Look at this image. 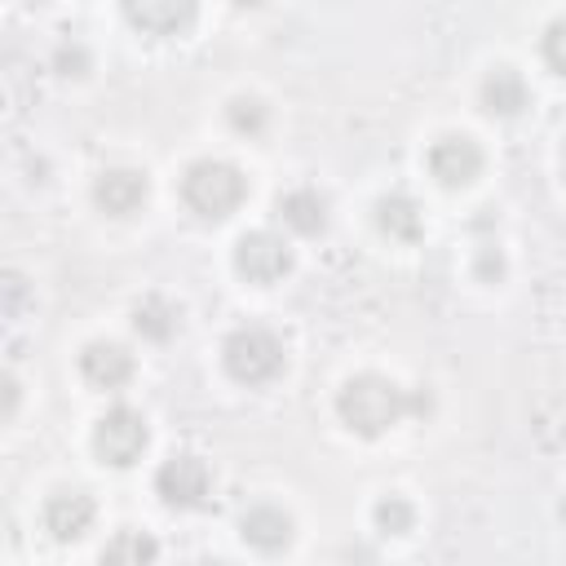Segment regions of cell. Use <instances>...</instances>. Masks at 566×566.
<instances>
[{
  "instance_id": "cell-8",
  "label": "cell",
  "mask_w": 566,
  "mask_h": 566,
  "mask_svg": "<svg viewBox=\"0 0 566 566\" xmlns=\"http://www.w3.org/2000/svg\"><path fill=\"white\" fill-rule=\"evenodd\" d=\"M93 203L111 217H133L146 203V177L133 168H106L93 181Z\"/></svg>"
},
{
  "instance_id": "cell-22",
  "label": "cell",
  "mask_w": 566,
  "mask_h": 566,
  "mask_svg": "<svg viewBox=\"0 0 566 566\" xmlns=\"http://www.w3.org/2000/svg\"><path fill=\"white\" fill-rule=\"evenodd\" d=\"M27 305V279L22 274H4V314L18 318Z\"/></svg>"
},
{
  "instance_id": "cell-1",
  "label": "cell",
  "mask_w": 566,
  "mask_h": 566,
  "mask_svg": "<svg viewBox=\"0 0 566 566\" xmlns=\"http://www.w3.org/2000/svg\"><path fill=\"white\" fill-rule=\"evenodd\" d=\"M407 411H411V394L402 385H394L389 376H376V371L345 380L336 394V416L345 420V429H354L363 438H380Z\"/></svg>"
},
{
  "instance_id": "cell-24",
  "label": "cell",
  "mask_w": 566,
  "mask_h": 566,
  "mask_svg": "<svg viewBox=\"0 0 566 566\" xmlns=\"http://www.w3.org/2000/svg\"><path fill=\"white\" fill-rule=\"evenodd\" d=\"M199 566H230V562H212V557H208V562H199Z\"/></svg>"
},
{
  "instance_id": "cell-14",
  "label": "cell",
  "mask_w": 566,
  "mask_h": 566,
  "mask_svg": "<svg viewBox=\"0 0 566 566\" xmlns=\"http://www.w3.org/2000/svg\"><path fill=\"white\" fill-rule=\"evenodd\" d=\"M482 106L491 111V115H522L526 111V102H531V93H526V84H522V75L517 71H509V66H495L486 80H482Z\"/></svg>"
},
{
  "instance_id": "cell-12",
  "label": "cell",
  "mask_w": 566,
  "mask_h": 566,
  "mask_svg": "<svg viewBox=\"0 0 566 566\" xmlns=\"http://www.w3.org/2000/svg\"><path fill=\"white\" fill-rule=\"evenodd\" d=\"M239 535L256 553H279V548L292 544V517L283 509H274V504H252L243 513V522H239Z\"/></svg>"
},
{
  "instance_id": "cell-9",
  "label": "cell",
  "mask_w": 566,
  "mask_h": 566,
  "mask_svg": "<svg viewBox=\"0 0 566 566\" xmlns=\"http://www.w3.org/2000/svg\"><path fill=\"white\" fill-rule=\"evenodd\" d=\"M80 376L93 389H119L133 376V354L124 345H115V340H93L80 354Z\"/></svg>"
},
{
  "instance_id": "cell-18",
  "label": "cell",
  "mask_w": 566,
  "mask_h": 566,
  "mask_svg": "<svg viewBox=\"0 0 566 566\" xmlns=\"http://www.w3.org/2000/svg\"><path fill=\"white\" fill-rule=\"evenodd\" d=\"M371 517H376V531H380V535H407L411 522H416V509H411L402 495H385V500L371 509Z\"/></svg>"
},
{
  "instance_id": "cell-21",
  "label": "cell",
  "mask_w": 566,
  "mask_h": 566,
  "mask_svg": "<svg viewBox=\"0 0 566 566\" xmlns=\"http://www.w3.org/2000/svg\"><path fill=\"white\" fill-rule=\"evenodd\" d=\"M500 274H504V256H500V248H495V243H482V248H478V279L495 283Z\"/></svg>"
},
{
  "instance_id": "cell-16",
  "label": "cell",
  "mask_w": 566,
  "mask_h": 566,
  "mask_svg": "<svg viewBox=\"0 0 566 566\" xmlns=\"http://www.w3.org/2000/svg\"><path fill=\"white\" fill-rule=\"evenodd\" d=\"M159 544L146 531H115L102 548V566H155Z\"/></svg>"
},
{
  "instance_id": "cell-23",
  "label": "cell",
  "mask_w": 566,
  "mask_h": 566,
  "mask_svg": "<svg viewBox=\"0 0 566 566\" xmlns=\"http://www.w3.org/2000/svg\"><path fill=\"white\" fill-rule=\"evenodd\" d=\"M57 71H62V75H84V71H88V53H84L80 44H62V49H57Z\"/></svg>"
},
{
  "instance_id": "cell-19",
  "label": "cell",
  "mask_w": 566,
  "mask_h": 566,
  "mask_svg": "<svg viewBox=\"0 0 566 566\" xmlns=\"http://www.w3.org/2000/svg\"><path fill=\"white\" fill-rule=\"evenodd\" d=\"M226 119H230V128H234V133L256 137V133L265 128V106H261L256 97H234V102L226 106Z\"/></svg>"
},
{
  "instance_id": "cell-6",
  "label": "cell",
  "mask_w": 566,
  "mask_h": 566,
  "mask_svg": "<svg viewBox=\"0 0 566 566\" xmlns=\"http://www.w3.org/2000/svg\"><path fill=\"white\" fill-rule=\"evenodd\" d=\"M208 491H212V473L195 455H172L155 473V495L168 509H203L208 504Z\"/></svg>"
},
{
  "instance_id": "cell-3",
  "label": "cell",
  "mask_w": 566,
  "mask_h": 566,
  "mask_svg": "<svg viewBox=\"0 0 566 566\" xmlns=\"http://www.w3.org/2000/svg\"><path fill=\"white\" fill-rule=\"evenodd\" d=\"M283 340L261 327V323H248V327H234L221 345V363L226 371L239 380V385H265L283 371Z\"/></svg>"
},
{
  "instance_id": "cell-4",
  "label": "cell",
  "mask_w": 566,
  "mask_h": 566,
  "mask_svg": "<svg viewBox=\"0 0 566 566\" xmlns=\"http://www.w3.org/2000/svg\"><path fill=\"white\" fill-rule=\"evenodd\" d=\"M146 438H150V429H146L142 411H133V407L119 402V407H111V411L97 420V429H93V451L102 455V464L128 469V464L142 460Z\"/></svg>"
},
{
  "instance_id": "cell-13",
  "label": "cell",
  "mask_w": 566,
  "mask_h": 566,
  "mask_svg": "<svg viewBox=\"0 0 566 566\" xmlns=\"http://www.w3.org/2000/svg\"><path fill=\"white\" fill-rule=\"evenodd\" d=\"M279 217L283 226H292L296 234H318L327 226V199L314 186H296L287 195H279Z\"/></svg>"
},
{
  "instance_id": "cell-5",
  "label": "cell",
  "mask_w": 566,
  "mask_h": 566,
  "mask_svg": "<svg viewBox=\"0 0 566 566\" xmlns=\"http://www.w3.org/2000/svg\"><path fill=\"white\" fill-rule=\"evenodd\" d=\"M234 270L248 283L270 287V283H279L292 270V248L279 234H270V230H252V234H243L234 243Z\"/></svg>"
},
{
  "instance_id": "cell-10",
  "label": "cell",
  "mask_w": 566,
  "mask_h": 566,
  "mask_svg": "<svg viewBox=\"0 0 566 566\" xmlns=\"http://www.w3.org/2000/svg\"><path fill=\"white\" fill-rule=\"evenodd\" d=\"M93 517H97V509H93V500H88L84 491H57V495H49V504H44V531H49L57 544L80 539V535L93 526Z\"/></svg>"
},
{
  "instance_id": "cell-2",
  "label": "cell",
  "mask_w": 566,
  "mask_h": 566,
  "mask_svg": "<svg viewBox=\"0 0 566 566\" xmlns=\"http://www.w3.org/2000/svg\"><path fill=\"white\" fill-rule=\"evenodd\" d=\"M248 195V177L226 159H195L181 172V203L203 221H226Z\"/></svg>"
},
{
  "instance_id": "cell-25",
  "label": "cell",
  "mask_w": 566,
  "mask_h": 566,
  "mask_svg": "<svg viewBox=\"0 0 566 566\" xmlns=\"http://www.w3.org/2000/svg\"><path fill=\"white\" fill-rule=\"evenodd\" d=\"M562 168H566V150H562Z\"/></svg>"
},
{
  "instance_id": "cell-7",
  "label": "cell",
  "mask_w": 566,
  "mask_h": 566,
  "mask_svg": "<svg viewBox=\"0 0 566 566\" xmlns=\"http://www.w3.org/2000/svg\"><path fill=\"white\" fill-rule=\"evenodd\" d=\"M429 172H433V181L447 186V190L469 186V181L482 172V150H478V142H469L464 133L438 137V142L429 146Z\"/></svg>"
},
{
  "instance_id": "cell-17",
  "label": "cell",
  "mask_w": 566,
  "mask_h": 566,
  "mask_svg": "<svg viewBox=\"0 0 566 566\" xmlns=\"http://www.w3.org/2000/svg\"><path fill=\"white\" fill-rule=\"evenodd\" d=\"M177 318L181 310L168 301V296H142L137 310H133V327L146 336V340H168L177 332Z\"/></svg>"
},
{
  "instance_id": "cell-11",
  "label": "cell",
  "mask_w": 566,
  "mask_h": 566,
  "mask_svg": "<svg viewBox=\"0 0 566 566\" xmlns=\"http://www.w3.org/2000/svg\"><path fill=\"white\" fill-rule=\"evenodd\" d=\"M124 18L142 31V35H177L195 22V4L186 0H128L124 4Z\"/></svg>"
},
{
  "instance_id": "cell-20",
  "label": "cell",
  "mask_w": 566,
  "mask_h": 566,
  "mask_svg": "<svg viewBox=\"0 0 566 566\" xmlns=\"http://www.w3.org/2000/svg\"><path fill=\"white\" fill-rule=\"evenodd\" d=\"M539 53H544V62H548V71L566 80V18H553V22L544 27V40H539Z\"/></svg>"
},
{
  "instance_id": "cell-15",
  "label": "cell",
  "mask_w": 566,
  "mask_h": 566,
  "mask_svg": "<svg viewBox=\"0 0 566 566\" xmlns=\"http://www.w3.org/2000/svg\"><path fill=\"white\" fill-rule=\"evenodd\" d=\"M376 226H380V234L402 239V243L420 239V208H416V199L402 195V190L376 199Z\"/></svg>"
}]
</instances>
